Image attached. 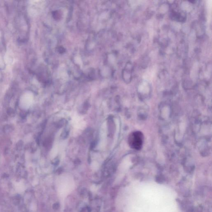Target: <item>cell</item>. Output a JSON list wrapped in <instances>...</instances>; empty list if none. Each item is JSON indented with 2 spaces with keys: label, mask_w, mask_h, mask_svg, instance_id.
Instances as JSON below:
<instances>
[{
  "label": "cell",
  "mask_w": 212,
  "mask_h": 212,
  "mask_svg": "<svg viewBox=\"0 0 212 212\" xmlns=\"http://www.w3.org/2000/svg\"><path fill=\"white\" fill-rule=\"evenodd\" d=\"M129 142L131 148L140 150L143 143V134L139 131L133 133L129 137Z\"/></svg>",
  "instance_id": "cell-1"
},
{
  "label": "cell",
  "mask_w": 212,
  "mask_h": 212,
  "mask_svg": "<svg viewBox=\"0 0 212 212\" xmlns=\"http://www.w3.org/2000/svg\"><path fill=\"white\" fill-rule=\"evenodd\" d=\"M33 98L29 94H26L21 98L20 101L21 107L24 109H28L32 105Z\"/></svg>",
  "instance_id": "cell-2"
},
{
  "label": "cell",
  "mask_w": 212,
  "mask_h": 212,
  "mask_svg": "<svg viewBox=\"0 0 212 212\" xmlns=\"http://www.w3.org/2000/svg\"><path fill=\"white\" fill-rule=\"evenodd\" d=\"M15 189L19 192H22L24 191L25 186L22 182H18L15 184Z\"/></svg>",
  "instance_id": "cell-3"
}]
</instances>
